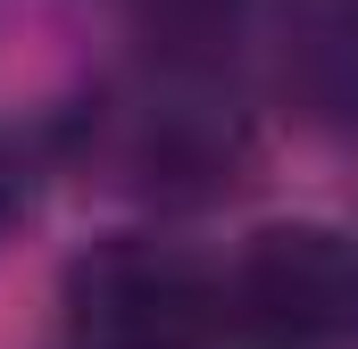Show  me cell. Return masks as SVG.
Wrapping results in <instances>:
<instances>
[{"mask_svg": "<svg viewBox=\"0 0 358 349\" xmlns=\"http://www.w3.org/2000/svg\"><path fill=\"white\" fill-rule=\"evenodd\" d=\"M59 325L67 349H208V333L225 325V291L183 250L117 233L67 266Z\"/></svg>", "mask_w": 358, "mask_h": 349, "instance_id": "1", "label": "cell"}, {"mask_svg": "<svg viewBox=\"0 0 358 349\" xmlns=\"http://www.w3.org/2000/svg\"><path fill=\"white\" fill-rule=\"evenodd\" d=\"M225 316L267 349H325L358 325V250L334 225H267L225 291Z\"/></svg>", "mask_w": 358, "mask_h": 349, "instance_id": "2", "label": "cell"}, {"mask_svg": "<svg viewBox=\"0 0 358 349\" xmlns=\"http://www.w3.org/2000/svg\"><path fill=\"white\" fill-rule=\"evenodd\" d=\"M283 84L317 125L358 133V0H317L300 34L283 42Z\"/></svg>", "mask_w": 358, "mask_h": 349, "instance_id": "3", "label": "cell"}, {"mask_svg": "<svg viewBox=\"0 0 358 349\" xmlns=\"http://www.w3.org/2000/svg\"><path fill=\"white\" fill-rule=\"evenodd\" d=\"M25 200H34V174H25V158L0 142V242H8V225L25 216Z\"/></svg>", "mask_w": 358, "mask_h": 349, "instance_id": "4", "label": "cell"}, {"mask_svg": "<svg viewBox=\"0 0 358 349\" xmlns=\"http://www.w3.org/2000/svg\"><path fill=\"white\" fill-rule=\"evenodd\" d=\"M167 8H176V17H192V8H225V0H167Z\"/></svg>", "mask_w": 358, "mask_h": 349, "instance_id": "5", "label": "cell"}]
</instances>
